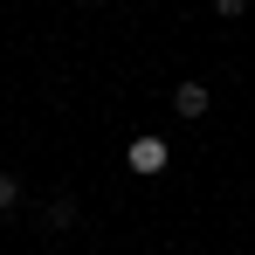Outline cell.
<instances>
[{"mask_svg":"<svg viewBox=\"0 0 255 255\" xmlns=\"http://www.w3.org/2000/svg\"><path fill=\"white\" fill-rule=\"evenodd\" d=\"M207 104H214L207 83H193V76H186V83H172V111H179L186 125H193V118H207Z\"/></svg>","mask_w":255,"mask_h":255,"instance_id":"1","label":"cell"},{"mask_svg":"<svg viewBox=\"0 0 255 255\" xmlns=\"http://www.w3.org/2000/svg\"><path fill=\"white\" fill-rule=\"evenodd\" d=\"M125 166H131V172H166V138H152V131H145V138H131Z\"/></svg>","mask_w":255,"mask_h":255,"instance_id":"2","label":"cell"},{"mask_svg":"<svg viewBox=\"0 0 255 255\" xmlns=\"http://www.w3.org/2000/svg\"><path fill=\"white\" fill-rule=\"evenodd\" d=\"M42 228H48V235H55V228H76V200H69V193H55V200L42 207Z\"/></svg>","mask_w":255,"mask_h":255,"instance_id":"3","label":"cell"},{"mask_svg":"<svg viewBox=\"0 0 255 255\" xmlns=\"http://www.w3.org/2000/svg\"><path fill=\"white\" fill-rule=\"evenodd\" d=\"M14 207H21V179L0 166V214H14Z\"/></svg>","mask_w":255,"mask_h":255,"instance_id":"4","label":"cell"},{"mask_svg":"<svg viewBox=\"0 0 255 255\" xmlns=\"http://www.w3.org/2000/svg\"><path fill=\"white\" fill-rule=\"evenodd\" d=\"M214 14H221V21H242V14H249V0H214Z\"/></svg>","mask_w":255,"mask_h":255,"instance_id":"5","label":"cell"},{"mask_svg":"<svg viewBox=\"0 0 255 255\" xmlns=\"http://www.w3.org/2000/svg\"><path fill=\"white\" fill-rule=\"evenodd\" d=\"M76 7H90V0H76Z\"/></svg>","mask_w":255,"mask_h":255,"instance_id":"6","label":"cell"}]
</instances>
